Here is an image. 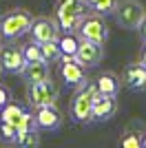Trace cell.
<instances>
[{
  "label": "cell",
  "mask_w": 146,
  "mask_h": 148,
  "mask_svg": "<svg viewBox=\"0 0 146 148\" xmlns=\"http://www.w3.org/2000/svg\"><path fill=\"white\" fill-rule=\"evenodd\" d=\"M97 95L95 82L86 77L80 86H75V95L71 99L69 113L75 124H91L93 122V97Z\"/></svg>",
  "instance_id": "1"
},
{
  "label": "cell",
  "mask_w": 146,
  "mask_h": 148,
  "mask_svg": "<svg viewBox=\"0 0 146 148\" xmlns=\"http://www.w3.org/2000/svg\"><path fill=\"white\" fill-rule=\"evenodd\" d=\"M84 0H55L53 5V20L58 22L60 31H71L75 33L80 27V20L86 16Z\"/></svg>",
  "instance_id": "2"
},
{
  "label": "cell",
  "mask_w": 146,
  "mask_h": 148,
  "mask_svg": "<svg viewBox=\"0 0 146 148\" xmlns=\"http://www.w3.org/2000/svg\"><path fill=\"white\" fill-rule=\"evenodd\" d=\"M31 22H33V16L29 9L16 7L0 18V38L2 40H18L29 33Z\"/></svg>",
  "instance_id": "3"
},
{
  "label": "cell",
  "mask_w": 146,
  "mask_h": 148,
  "mask_svg": "<svg viewBox=\"0 0 146 148\" xmlns=\"http://www.w3.org/2000/svg\"><path fill=\"white\" fill-rule=\"evenodd\" d=\"M113 16L122 29H140L142 20L146 16V9L140 0H117Z\"/></svg>",
  "instance_id": "4"
},
{
  "label": "cell",
  "mask_w": 146,
  "mask_h": 148,
  "mask_svg": "<svg viewBox=\"0 0 146 148\" xmlns=\"http://www.w3.org/2000/svg\"><path fill=\"white\" fill-rule=\"evenodd\" d=\"M58 84H55L51 77L42 82H33V84H27V102L29 106L38 108V106H47V104H55L58 102Z\"/></svg>",
  "instance_id": "5"
},
{
  "label": "cell",
  "mask_w": 146,
  "mask_h": 148,
  "mask_svg": "<svg viewBox=\"0 0 146 148\" xmlns=\"http://www.w3.org/2000/svg\"><path fill=\"white\" fill-rule=\"evenodd\" d=\"M78 36L86 38L91 42L104 44L109 40V25L104 22V16H100V13H86L84 18L80 20Z\"/></svg>",
  "instance_id": "6"
},
{
  "label": "cell",
  "mask_w": 146,
  "mask_h": 148,
  "mask_svg": "<svg viewBox=\"0 0 146 148\" xmlns=\"http://www.w3.org/2000/svg\"><path fill=\"white\" fill-rule=\"evenodd\" d=\"M0 119L7 124H11L16 130H29V128H36V122H33V113H29L22 104L18 102H9L0 108Z\"/></svg>",
  "instance_id": "7"
},
{
  "label": "cell",
  "mask_w": 146,
  "mask_h": 148,
  "mask_svg": "<svg viewBox=\"0 0 146 148\" xmlns=\"http://www.w3.org/2000/svg\"><path fill=\"white\" fill-rule=\"evenodd\" d=\"M22 69H24V58H22L20 47L13 42V40L2 42V44H0V71L20 75V73H22Z\"/></svg>",
  "instance_id": "8"
},
{
  "label": "cell",
  "mask_w": 146,
  "mask_h": 148,
  "mask_svg": "<svg viewBox=\"0 0 146 148\" xmlns=\"http://www.w3.org/2000/svg\"><path fill=\"white\" fill-rule=\"evenodd\" d=\"M75 62H80L84 69H91V66H97L104 58V49L102 44L97 42H91L86 38L78 36V49H75Z\"/></svg>",
  "instance_id": "9"
},
{
  "label": "cell",
  "mask_w": 146,
  "mask_h": 148,
  "mask_svg": "<svg viewBox=\"0 0 146 148\" xmlns=\"http://www.w3.org/2000/svg\"><path fill=\"white\" fill-rule=\"evenodd\" d=\"M33 122H36L38 130H47L53 133L62 126V113L55 104H47V106H38L33 113Z\"/></svg>",
  "instance_id": "10"
},
{
  "label": "cell",
  "mask_w": 146,
  "mask_h": 148,
  "mask_svg": "<svg viewBox=\"0 0 146 148\" xmlns=\"http://www.w3.org/2000/svg\"><path fill=\"white\" fill-rule=\"evenodd\" d=\"M29 36L31 40H36V42H47V40H58L60 36V27L55 22L53 18H49V16H38L33 18L29 27Z\"/></svg>",
  "instance_id": "11"
},
{
  "label": "cell",
  "mask_w": 146,
  "mask_h": 148,
  "mask_svg": "<svg viewBox=\"0 0 146 148\" xmlns=\"http://www.w3.org/2000/svg\"><path fill=\"white\" fill-rule=\"evenodd\" d=\"M58 64H60V75H62V82H64L67 86L75 88V86H80V84H82V82L86 80L84 66H82L80 62H75V58H71V56H60Z\"/></svg>",
  "instance_id": "12"
},
{
  "label": "cell",
  "mask_w": 146,
  "mask_h": 148,
  "mask_svg": "<svg viewBox=\"0 0 146 148\" xmlns=\"http://www.w3.org/2000/svg\"><path fill=\"white\" fill-rule=\"evenodd\" d=\"M122 84L131 91H146V66L140 60L137 62H128L126 66L122 69L120 75Z\"/></svg>",
  "instance_id": "13"
},
{
  "label": "cell",
  "mask_w": 146,
  "mask_h": 148,
  "mask_svg": "<svg viewBox=\"0 0 146 148\" xmlns=\"http://www.w3.org/2000/svg\"><path fill=\"white\" fill-rule=\"evenodd\" d=\"M117 113V97L97 93L93 97V122H106Z\"/></svg>",
  "instance_id": "14"
},
{
  "label": "cell",
  "mask_w": 146,
  "mask_h": 148,
  "mask_svg": "<svg viewBox=\"0 0 146 148\" xmlns=\"http://www.w3.org/2000/svg\"><path fill=\"white\" fill-rule=\"evenodd\" d=\"M93 82H95L97 93H102V95H115V97H117V93H120V88H122L120 75L113 73V71H104V73H100Z\"/></svg>",
  "instance_id": "15"
},
{
  "label": "cell",
  "mask_w": 146,
  "mask_h": 148,
  "mask_svg": "<svg viewBox=\"0 0 146 148\" xmlns=\"http://www.w3.org/2000/svg\"><path fill=\"white\" fill-rule=\"evenodd\" d=\"M27 80V84H33V82H42L51 77V64H47L44 60L31 62V64H24L22 73H20Z\"/></svg>",
  "instance_id": "16"
},
{
  "label": "cell",
  "mask_w": 146,
  "mask_h": 148,
  "mask_svg": "<svg viewBox=\"0 0 146 148\" xmlns=\"http://www.w3.org/2000/svg\"><path fill=\"white\" fill-rule=\"evenodd\" d=\"M142 128H144V124L140 119H135L126 126V128L122 130L120 135V144L124 148H140V137H142Z\"/></svg>",
  "instance_id": "17"
},
{
  "label": "cell",
  "mask_w": 146,
  "mask_h": 148,
  "mask_svg": "<svg viewBox=\"0 0 146 148\" xmlns=\"http://www.w3.org/2000/svg\"><path fill=\"white\" fill-rule=\"evenodd\" d=\"M58 47H60L62 56H75V49H78V36L71 33V31H62V36H58Z\"/></svg>",
  "instance_id": "18"
},
{
  "label": "cell",
  "mask_w": 146,
  "mask_h": 148,
  "mask_svg": "<svg viewBox=\"0 0 146 148\" xmlns=\"http://www.w3.org/2000/svg\"><path fill=\"white\" fill-rule=\"evenodd\" d=\"M40 53H42V60L47 64H55L60 60V47H58V40H47V42H40Z\"/></svg>",
  "instance_id": "19"
},
{
  "label": "cell",
  "mask_w": 146,
  "mask_h": 148,
  "mask_svg": "<svg viewBox=\"0 0 146 148\" xmlns=\"http://www.w3.org/2000/svg\"><path fill=\"white\" fill-rule=\"evenodd\" d=\"M18 146L22 148H33L40 144V133H38V128H29V130H18V135H16V142Z\"/></svg>",
  "instance_id": "20"
},
{
  "label": "cell",
  "mask_w": 146,
  "mask_h": 148,
  "mask_svg": "<svg viewBox=\"0 0 146 148\" xmlns=\"http://www.w3.org/2000/svg\"><path fill=\"white\" fill-rule=\"evenodd\" d=\"M20 51H22L24 64H31V62L42 60V53H40V42H36V40H31V42H24L22 47H20Z\"/></svg>",
  "instance_id": "21"
},
{
  "label": "cell",
  "mask_w": 146,
  "mask_h": 148,
  "mask_svg": "<svg viewBox=\"0 0 146 148\" xmlns=\"http://www.w3.org/2000/svg\"><path fill=\"white\" fill-rule=\"evenodd\" d=\"M115 5L117 0H93L89 9H93V13H100V16H109V13H113Z\"/></svg>",
  "instance_id": "22"
},
{
  "label": "cell",
  "mask_w": 146,
  "mask_h": 148,
  "mask_svg": "<svg viewBox=\"0 0 146 148\" xmlns=\"http://www.w3.org/2000/svg\"><path fill=\"white\" fill-rule=\"evenodd\" d=\"M16 135H18V130L13 128L11 124H7L0 119V142L2 144H13L16 142Z\"/></svg>",
  "instance_id": "23"
},
{
  "label": "cell",
  "mask_w": 146,
  "mask_h": 148,
  "mask_svg": "<svg viewBox=\"0 0 146 148\" xmlns=\"http://www.w3.org/2000/svg\"><path fill=\"white\" fill-rule=\"evenodd\" d=\"M9 102H11V91H9L5 84H0V108L5 104H9Z\"/></svg>",
  "instance_id": "24"
},
{
  "label": "cell",
  "mask_w": 146,
  "mask_h": 148,
  "mask_svg": "<svg viewBox=\"0 0 146 148\" xmlns=\"http://www.w3.org/2000/svg\"><path fill=\"white\" fill-rule=\"evenodd\" d=\"M140 62H142V64L146 66V42L142 44V51H140Z\"/></svg>",
  "instance_id": "25"
},
{
  "label": "cell",
  "mask_w": 146,
  "mask_h": 148,
  "mask_svg": "<svg viewBox=\"0 0 146 148\" xmlns=\"http://www.w3.org/2000/svg\"><path fill=\"white\" fill-rule=\"evenodd\" d=\"M140 33H142V40L146 42V16H144V20H142V25H140Z\"/></svg>",
  "instance_id": "26"
},
{
  "label": "cell",
  "mask_w": 146,
  "mask_h": 148,
  "mask_svg": "<svg viewBox=\"0 0 146 148\" xmlns=\"http://www.w3.org/2000/svg\"><path fill=\"white\" fill-rule=\"evenodd\" d=\"M140 148H146V126L142 128V137H140Z\"/></svg>",
  "instance_id": "27"
},
{
  "label": "cell",
  "mask_w": 146,
  "mask_h": 148,
  "mask_svg": "<svg viewBox=\"0 0 146 148\" xmlns=\"http://www.w3.org/2000/svg\"><path fill=\"white\" fill-rule=\"evenodd\" d=\"M0 73H2V71H0Z\"/></svg>",
  "instance_id": "28"
}]
</instances>
